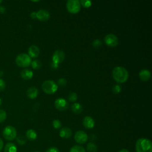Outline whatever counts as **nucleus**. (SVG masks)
<instances>
[{"label":"nucleus","mask_w":152,"mask_h":152,"mask_svg":"<svg viewBox=\"0 0 152 152\" xmlns=\"http://www.w3.org/2000/svg\"><path fill=\"white\" fill-rule=\"evenodd\" d=\"M112 77L116 82L119 83H123L127 81L129 77V74L128 71L125 68L118 66L113 69Z\"/></svg>","instance_id":"1"},{"label":"nucleus","mask_w":152,"mask_h":152,"mask_svg":"<svg viewBox=\"0 0 152 152\" xmlns=\"http://www.w3.org/2000/svg\"><path fill=\"white\" fill-rule=\"evenodd\" d=\"M136 152H152V142L145 138H141L135 143Z\"/></svg>","instance_id":"2"},{"label":"nucleus","mask_w":152,"mask_h":152,"mask_svg":"<svg viewBox=\"0 0 152 152\" xmlns=\"http://www.w3.org/2000/svg\"><path fill=\"white\" fill-rule=\"evenodd\" d=\"M57 84L53 80H45L42 84V88L43 91L49 94L55 93L58 89Z\"/></svg>","instance_id":"3"},{"label":"nucleus","mask_w":152,"mask_h":152,"mask_svg":"<svg viewBox=\"0 0 152 152\" xmlns=\"http://www.w3.org/2000/svg\"><path fill=\"white\" fill-rule=\"evenodd\" d=\"M15 62L19 66L27 67L31 64V58L28 54L21 53L16 57Z\"/></svg>","instance_id":"4"},{"label":"nucleus","mask_w":152,"mask_h":152,"mask_svg":"<svg viewBox=\"0 0 152 152\" xmlns=\"http://www.w3.org/2000/svg\"><path fill=\"white\" fill-rule=\"evenodd\" d=\"M2 134L6 140L12 141L14 140L17 137V131L14 126L8 125L4 128L2 131Z\"/></svg>","instance_id":"5"},{"label":"nucleus","mask_w":152,"mask_h":152,"mask_svg":"<svg viewBox=\"0 0 152 152\" xmlns=\"http://www.w3.org/2000/svg\"><path fill=\"white\" fill-rule=\"evenodd\" d=\"M66 7L70 13L76 14L80 10V1L78 0H68L66 2Z\"/></svg>","instance_id":"6"},{"label":"nucleus","mask_w":152,"mask_h":152,"mask_svg":"<svg viewBox=\"0 0 152 152\" xmlns=\"http://www.w3.org/2000/svg\"><path fill=\"white\" fill-rule=\"evenodd\" d=\"M75 141L78 144H84L88 140V135L86 132L82 130L77 131L74 135Z\"/></svg>","instance_id":"7"},{"label":"nucleus","mask_w":152,"mask_h":152,"mask_svg":"<svg viewBox=\"0 0 152 152\" xmlns=\"http://www.w3.org/2000/svg\"><path fill=\"white\" fill-rule=\"evenodd\" d=\"M104 42L109 47H115L118 44V39L116 35L109 33L104 37Z\"/></svg>","instance_id":"8"},{"label":"nucleus","mask_w":152,"mask_h":152,"mask_svg":"<svg viewBox=\"0 0 152 152\" xmlns=\"http://www.w3.org/2000/svg\"><path fill=\"white\" fill-rule=\"evenodd\" d=\"M65 58V53L62 50H56L52 55V62L59 64L63 62Z\"/></svg>","instance_id":"9"},{"label":"nucleus","mask_w":152,"mask_h":152,"mask_svg":"<svg viewBox=\"0 0 152 152\" xmlns=\"http://www.w3.org/2000/svg\"><path fill=\"white\" fill-rule=\"evenodd\" d=\"M55 106L58 110L61 111H64L68 108V103L65 99L59 97L55 100Z\"/></svg>","instance_id":"10"},{"label":"nucleus","mask_w":152,"mask_h":152,"mask_svg":"<svg viewBox=\"0 0 152 152\" xmlns=\"http://www.w3.org/2000/svg\"><path fill=\"white\" fill-rule=\"evenodd\" d=\"M50 18V13L45 9H40L36 12V18L40 21H47Z\"/></svg>","instance_id":"11"},{"label":"nucleus","mask_w":152,"mask_h":152,"mask_svg":"<svg viewBox=\"0 0 152 152\" xmlns=\"http://www.w3.org/2000/svg\"><path fill=\"white\" fill-rule=\"evenodd\" d=\"M83 124L86 128L91 129L94 126L95 122L93 118L90 116H86L83 119Z\"/></svg>","instance_id":"12"},{"label":"nucleus","mask_w":152,"mask_h":152,"mask_svg":"<svg viewBox=\"0 0 152 152\" xmlns=\"http://www.w3.org/2000/svg\"><path fill=\"white\" fill-rule=\"evenodd\" d=\"M28 53L30 58H36L40 53V49L36 45H31L28 48Z\"/></svg>","instance_id":"13"},{"label":"nucleus","mask_w":152,"mask_h":152,"mask_svg":"<svg viewBox=\"0 0 152 152\" xmlns=\"http://www.w3.org/2000/svg\"><path fill=\"white\" fill-rule=\"evenodd\" d=\"M72 135V131L69 128L64 127L59 131V136L63 138H69Z\"/></svg>","instance_id":"14"},{"label":"nucleus","mask_w":152,"mask_h":152,"mask_svg":"<svg viewBox=\"0 0 152 152\" xmlns=\"http://www.w3.org/2000/svg\"><path fill=\"white\" fill-rule=\"evenodd\" d=\"M139 77L142 81H147L151 77V73L149 70L143 69L140 71Z\"/></svg>","instance_id":"15"},{"label":"nucleus","mask_w":152,"mask_h":152,"mask_svg":"<svg viewBox=\"0 0 152 152\" xmlns=\"http://www.w3.org/2000/svg\"><path fill=\"white\" fill-rule=\"evenodd\" d=\"M38 93H39V91L37 88L35 87H31L28 88L26 92L27 97L31 99L36 98L37 96Z\"/></svg>","instance_id":"16"},{"label":"nucleus","mask_w":152,"mask_h":152,"mask_svg":"<svg viewBox=\"0 0 152 152\" xmlns=\"http://www.w3.org/2000/svg\"><path fill=\"white\" fill-rule=\"evenodd\" d=\"M20 75L24 80H28L31 79L33 77V72L31 69L26 68L21 71V72L20 73Z\"/></svg>","instance_id":"17"},{"label":"nucleus","mask_w":152,"mask_h":152,"mask_svg":"<svg viewBox=\"0 0 152 152\" xmlns=\"http://www.w3.org/2000/svg\"><path fill=\"white\" fill-rule=\"evenodd\" d=\"M71 110L72 111L75 113V114H79L83 110V107L82 106V105L79 103H74L71 105Z\"/></svg>","instance_id":"18"},{"label":"nucleus","mask_w":152,"mask_h":152,"mask_svg":"<svg viewBox=\"0 0 152 152\" xmlns=\"http://www.w3.org/2000/svg\"><path fill=\"white\" fill-rule=\"evenodd\" d=\"M26 137L30 141H34L37 138V135L36 132L32 129H28L26 132Z\"/></svg>","instance_id":"19"},{"label":"nucleus","mask_w":152,"mask_h":152,"mask_svg":"<svg viewBox=\"0 0 152 152\" xmlns=\"http://www.w3.org/2000/svg\"><path fill=\"white\" fill-rule=\"evenodd\" d=\"M17 148L12 142H8L5 147L4 152H17Z\"/></svg>","instance_id":"20"},{"label":"nucleus","mask_w":152,"mask_h":152,"mask_svg":"<svg viewBox=\"0 0 152 152\" xmlns=\"http://www.w3.org/2000/svg\"><path fill=\"white\" fill-rule=\"evenodd\" d=\"M87 150L88 152H97V147L93 142H88L87 145Z\"/></svg>","instance_id":"21"},{"label":"nucleus","mask_w":152,"mask_h":152,"mask_svg":"<svg viewBox=\"0 0 152 152\" xmlns=\"http://www.w3.org/2000/svg\"><path fill=\"white\" fill-rule=\"evenodd\" d=\"M69 152H86V150L81 145H75L71 148Z\"/></svg>","instance_id":"22"},{"label":"nucleus","mask_w":152,"mask_h":152,"mask_svg":"<svg viewBox=\"0 0 152 152\" xmlns=\"http://www.w3.org/2000/svg\"><path fill=\"white\" fill-rule=\"evenodd\" d=\"M31 65L33 68L36 69L40 68L42 65V63L39 60H34L33 61H31Z\"/></svg>","instance_id":"23"},{"label":"nucleus","mask_w":152,"mask_h":152,"mask_svg":"<svg viewBox=\"0 0 152 152\" xmlns=\"http://www.w3.org/2000/svg\"><path fill=\"white\" fill-rule=\"evenodd\" d=\"M77 94L75 92H72V93H70L69 94H68V99L69 100V101L71 102H74L77 100Z\"/></svg>","instance_id":"24"},{"label":"nucleus","mask_w":152,"mask_h":152,"mask_svg":"<svg viewBox=\"0 0 152 152\" xmlns=\"http://www.w3.org/2000/svg\"><path fill=\"white\" fill-rule=\"evenodd\" d=\"M122 90V87L119 84H116L113 86L112 87V91L115 94H118L119 93L121 92Z\"/></svg>","instance_id":"25"},{"label":"nucleus","mask_w":152,"mask_h":152,"mask_svg":"<svg viewBox=\"0 0 152 152\" xmlns=\"http://www.w3.org/2000/svg\"><path fill=\"white\" fill-rule=\"evenodd\" d=\"M52 125L54 128L58 129L61 127L62 123L59 119H54L52 122Z\"/></svg>","instance_id":"26"},{"label":"nucleus","mask_w":152,"mask_h":152,"mask_svg":"<svg viewBox=\"0 0 152 152\" xmlns=\"http://www.w3.org/2000/svg\"><path fill=\"white\" fill-rule=\"evenodd\" d=\"M7 118V113L3 109H0V123L3 122Z\"/></svg>","instance_id":"27"},{"label":"nucleus","mask_w":152,"mask_h":152,"mask_svg":"<svg viewBox=\"0 0 152 152\" xmlns=\"http://www.w3.org/2000/svg\"><path fill=\"white\" fill-rule=\"evenodd\" d=\"M102 44V41L99 39H96L94 40L93 42H92V45L95 48H99V47L101 46Z\"/></svg>","instance_id":"28"},{"label":"nucleus","mask_w":152,"mask_h":152,"mask_svg":"<svg viewBox=\"0 0 152 152\" xmlns=\"http://www.w3.org/2000/svg\"><path fill=\"white\" fill-rule=\"evenodd\" d=\"M80 4H81L84 7L88 8L91 5V1L88 0H81L80 1Z\"/></svg>","instance_id":"29"},{"label":"nucleus","mask_w":152,"mask_h":152,"mask_svg":"<svg viewBox=\"0 0 152 152\" xmlns=\"http://www.w3.org/2000/svg\"><path fill=\"white\" fill-rule=\"evenodd\" d=\"M57 83H58V86H59L61 87H64L66 84V80L64 78H60L58 80Z\"/></svg>","instance_id":"30"},{"label":"nucleus","mask_w":152,"mask_h":152,"mask_svg":"<svg viewBox=\"0 0 152 152\" xmlns=\"http://www.w3.org/2000/svg\"><path fill=\"white\" fill-rule=\"evenodd\" d=\"M17 142L20 144V145H23L26 143V140L25 139V138L23 136H19L17 138Z\"/></svg>","instance_id":"31"},{"label":"nucleus","mask_w":152,"mask_h":152,"mask_svg":"<svg viewBox=\"0 0 152 152\" xmlns=\"http://www.w3.org/2000/svg\"><path fill=\"white\" fill-rule=\"evenodd\" d=\"M5 83L2 79H0V91H2L5 88Z\"/></svg>","instance_id":"32"},{"label":"nucleus","mask_w":152,"mask_h":152,"mask_svg":"<svg viewBox=\"0 0 152 152\" xmlns=\"http://www.w3.org/2000/svg\"><path fill=\"white\" fill-rule=\"evenodd\" d=\"M46 152H59V151L56 147H50L49 148H48Z\"/></svg>","instance_id":"33"},{"label":"nucleus","mask_w":152,"mask_h":152,"mask_svg":"<svg viewBox=\"0 0 152 152\" xmlns=\"http://www.w3.org/2000/svg\"><path fill=\"white\" fill-rule=\"evenodd\" d=\"M50 66H51V67H52L53 69H56V68H58L59 64H56V63H54V62H52L51 64H50Z\"/></svg>","instance_id":"34"},{"label":"nucleus","mask_w":152,"mask_h":152,"mask_svg":"<svg viewBox=\"0 0 152 152\" xmlns=\"http://www.w3.org/2000/svg\"><path fill=\"white\" fill-rule=\"evenodd\" d=\"M30 17H31L33 19L36 18V12H35V11L31 12V14H30Z\"/></svg>","instance_id":"35"},{"label":"nucleus","mask_w":152,"mask_h":152,"mask_svg":"<svg viewBox=\"0 0 152 152\" xmlns=\"http://www.w3.org/2000/svg\"><path fill=\"white\" fill-rule=\"evenodd\" d=\"M5 11V8L4 7H0V13H4Z\"/></svg>","instance_id":"36"},{"label":"nucleus","mask_w":152,"mask_h":152,"mask_svg":"<svg viewBox=\"0 0 152 152\" xmlns=\"http://www.w3.org/2000/svg\"><path fill=\"white\" fill-rule=\"evenodd\" d=\"M3 144H4V143H3V141H2V139L0 138V152H1V151L2 150V149Z\"/></svg>","instance_id":"37"},{"label":"nucleus","mask_w":152,"mask_h":152,"mask_svg":"<svg viewBox=\"0 0 152 152\" xmlns=\"http://www.w3.org/2000/svg\"><path fill=\"white\" fill-rule=\"evenodd\" d=\"M118 152H129V151L126 148H122V149L120 150Z\"/></svg>","instance_id":"38"},{"label":"nucleus","mask_w":152,"mask_h":152,"mask_svg":"<svg viewBox=\"0 0 152 152\" xmlns=\"http://www.w3.org/2000/svg\"><path fill=\"white\" fill-rule=\"evenodd\" d=\"M2 99L0 98V105L2 104Z\"/></svg>","instance_id":"39"},{"label":"nucleus","mask_w":152,"mask_h":152,"mask_svg":"<svg viewBox=\"0 0 152 152\" xmlns=\"http://www.w3.org/2000/svg\"><path fill=\"white\" fill-rule=\"evenodd\" d=\"M2 2V0H0V4H1Z\"/></svg>","instance_id":"40"},{"label":"nucleus","mask_w":152,"mask_h":152,"mask_svg":"<svg viewBox=\"0 0 152 152\" xmlns=\"http://www.w3.org/2000/svg\"><path fill=\"white\" fill-rule=\"evenodd\" d=\"M34 152H39V151H34Z\"/></svg>","instance_id":"41"}]
</instances>
